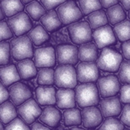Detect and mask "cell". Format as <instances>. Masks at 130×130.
I'll return each mask as SVG.
<instances>
[{"instance_id": "cell-1", "label": "cell", "mask_w": 130, "mask_h": 130, "mask_svg": "<svg viewBox=\"0 0 130 130\" xmlns=\"http://www.w3.org/2000/svg\"><path fill=\"white\" fill-rule=\"evenodd\" d=\"M76 100L81 108L98 105L99 96L97 86L93 83H84L78 85L76 89Z\"/></svg>"}, {"instance_id": "cell-2", "label": "cell", "mask_w": 130, "mask_h": 130, "mask_svg": "<svg viewBox=\"0 0 130 130\" xmlns=\"http://www.w3.org/2000/svg\"><path fill=\"white\" fill-rule=\"evenodd\" d=\"M122 63V56L111 48H104L97 59V66L107 72H117Z\"/></svg>"}, {"instance_id": "cell-3", "label": "cell", "mask_w": 130, "mask_h": 130, "mask_svg": "<svg viewBox=\"0 0 130 130\" xmlns=\"http://www.w3.org/2000/svg\"><path fill=\"white\" fill-rule=\"evenodd\" d=\"M77 83L76 71L72 65L62 64L55 69V84L59 88L72 89Z\"/></svg>"}, {"instance_id": "cell-4", "label": "cell", "mask_w": 130, "mask_h": 130, "mask_svg": "<svg viewBox=\"0 0 130 130\" xmlns=\"http://www.w3.org/2000/svg\"><path fill=\"white\" fill-rule=\"evenodd\" d=\"M11 55L15 60L30 59L34 56L32 41L28 36H20L11 42Z\"/></svg>"}, {"instance_id": "cell-5", "label": "cell", "mask_w": 130, "mask_h": 130, "mask_svg": "<svg viewBox=\"0 0 130 130\" xmlns=\"http://www.w3.org/2000/svg\"><path fill=\"white\" fill-rule=\"evenodd\" d=\"M68 31L73 43L84 44L90 42L92 39L91 27L85 21L72 24L68 28Z\"/></svg>"}, {"instance_id": "cell-6", "label": "cell", "mask_w": 130, "mask_h": 130, "mask_svg": "<svg viewBox=\"0 0 130 130\" xmlns=\"http://www.w3.org/2000/svg\"><path fill=\"white\" fill-rule=\"evenodd\" d=\"M57 14L64 24H69L79 20L82 17V13L75 2L67 1L62 3L57 9Z\"/></svg>"}, {"instance_id": "cell-7", "label": "cell", "mask_w": 130, "mask_h": 130, "mask_svg": "<svg viewBox=\"0 0 130 130\" xmlns=\"http://www.w3.org/2000/svg\"><path fill=\"white\" fill-rule=\"evenodd\" d=\"M99 88L100 95L103 99L114 97L119 93L120 89V84L119 80L113 75H108L102 77L99 80Z\"/></svg>"}, {"instance_id": "cell-8", "label": "cell", "mask_w": 130, "mask_h": 130, "mask_svg": "<svg viewBox=\"0 0 130 130\" xmlns=\"http://www.w3.org/2000/svg\"><path fill=\"white\" fill-rule=\"evenodd\" d=\"M76 75L77 80L81 83L94 82L99 79V68L93 62H83L77 66Z\"/></svg>"}, {"instance_id": "cell-9", "label": "cell", "mask_w": 130, "mask_h": 130, "mask_svg": "<svg viewBox=\"0 0 130 130\" xmlns=\"http://www.w3.org/2000/svg\"><path fill=\"white\" fill-rule=\"evenodd\" d=\"M18 113L26 124H31L41 116L42 110L34 99H29L20 106Z\"/></svg>"}, {"instance_id": "cell-10", "label": "cell", "mask_w": 130, "mask_h": 130, "mask_svg": "<svg viewBox=\"0 0 130 130\" xmlns=\"http://www.w3.org/2000/svg\"><path fill=\"white\" fill-rule=\"evenodd\" d=\"M7 23L9 24L11 31L16 36H21L25 32L31 30L32 23L29 17L24 12L13 15L7 20Z\"/></svg>"}, {"instance_id": "cell-11", "label": "cell", "mask_w": 130, "mask_h": 130, "mask_svg": "<svg viewBox=\"0 0 130 130\" xmlns=\"http://www.w3.org/2000/svg\"><path fill=\"white\" fill-rule=\"evenodd\" d=\"M93 38L99 49L111 46L116 42L115 32L108 25H105L95 29L93 34Z\"/></svg>"}, {"instance_id": "cell-12", "label": "cell", "mask_w": 130, "mask_h": 130, "mask_svg": "<svg viewBox=\"0 0 130 130\" xmlns=\"http://www.w3.org/2000/svg\"><path fill=\"white\" fill-rule=\"evenodd\" d=\"M56 57L60 64L74 65L78 61V50L72 45H61L56 48Z\"/></svg>"}, {"instance_id": "cell-13", "label": "cell", "mask_w": 130, "mask_h": 130, "mask_svg": "<svg viewBox=\"0 0 130 130\" xmlns=\"http://www.w3.org/2000/svg\"><path fill=\"white\" fill-rule=\"evenodd\" d=\"M34 63L38 68H51L55 66V50L51 46L37 49L34 52Z\"/></svg>"}, {"instance_id": "cell-14", "label": "cell", "mask_w": 130, "mask_h": 130, "mask_svg": "<svg viewBox=\"0 0 130 130\" xmlns=\"http://www.w3.org/2000/svg\"><path fill=\"white\" fill-rule=\"evenodd\" d=\"M9 95L15 106H20L25 101L30 99L32 93L26 85L18 82L10 87Z\"/></svg>"}, {"instance_id": "cell-15", "label": "cell", "mask_w": 130, "mask_h": 130, "mask_svg": "<svg viewBox=\"0 0 130 130\" xmlns=\"http://www.w3.org/2000/svg\"><path fill=\"white\" fill-rule=\"evenodd\" d=\"M83 126L87 129L96 128L103 122V116L100 111L94 107H88L85 108L82 112Z\"/></svg>"}, {"instance_id": "cell-16", "label": "cell", "mask_w": 130, "mask_h": 130, "mask_svg": "<svg viewBox=\"0 0 130 130\" xmlns=\"http://www.w3.org/2000/svg\"><path fill=\"white\" fill-rule=\"evenodd\" d=\"M102 113L104 117L118 116L121 112L120 101L117 97L104 99L100 102Z\"/></svg>"}, {"instance_id": "cell-17", "label": "cell", "mask_w": 130, "mask_h": 130, "mask_svg": "<svg viewBox=\"0 0 130 130\" xmlns=\"http://www.w3.org/2000/svg\"><path fill=\"white\" fill-rule=\"evenodd\" d=\"M56 104L60 109H70L76 106V93L71 89H59L56 93Z\"/></svg>"}, {"instance_id": "cell-18", "label": "cell", "mask_w": 130, "mask_h": 130, "mask_svg": "<svg viewBox=\"0 0 130 130\" xmlns=\"http://www.w3.org/2000/svg\"><path fill=\"white\" fill-rule=\"evenodd\" d=\"M36 98L42 106L54 105L56 103L55 89L53 87L39 86L36 89Z\"/></svg>"}, {"instance_id": "cell-19", "label": "cell", "mask_w": 130, "mask_h": 130, "mask_svg": "<svg viewBox=\"0 0 130 130\" xmlns=\"http://www.w3.org/2000/svg\"><path fill=\"white\" fill-rule=\"evenodd\" d=\"M39 120L43 124H46L51 128H55L60 122L61 113L58 109L50 105L43 110L39 117Z\"/></svg>"}, {"instance_id": "cell-20", "label": "cell", "mask_w": 130, "mask_h": 130, "mask_svg": "<svg viewBox=\"0 0 130 130\" xmlns=\"http://www.w3.org/2000/svg\"><path fill=\"white\" fill-rule=\"evenodd\" d=\"M20 79V76L15 65L11 64L0 68V80L5 86H9Z\"/></svg>"}, {"instance_id": "cell-21", "label": "cell", "mask_w": 130, "mask_h": 130, "mask_svg": "<svg viewBox=\"0 0 130 130\" xmlns=\"http://www.w3.org/2000/svg\"><path fill=\"white\" fill-rule=\"evenodd\" d=\"M98 56L97 46L93 43H84L78 50V57L83 62H94L98 59Z\"/></svg>"}, {"instance_id": "cell-22", "label": "cell", "mask_w": 130, "mask_h": 130, "mask_svg": "<svg viewBox=\"0 0 130 130\" xmlns=\"http://www.w3.org/2000/svg\"><path fill=\"white\" fill-rule=\"evenodd\" d=\"M17 69L20 78L24 80H29L37 75V69L35 63L30 59L20 60L17 63Z\"/></svg>"}, {"instance_id": "cell-23", "label": "cell", "mask_w": 130, "mask_h": 130, "mask_svg": "<svg viewBox=\"0 0 130 130\" xmlns=\"http://www.w3.org/2000/svg\"><path fill=\"white\" fill-rule=\"evenodd\" d=\"M3 13L7 17H11L21 12L24 9V5L21 0H2L0 2Z\"/></svg>"}, {"instance_id": "cell-24", "label": "cell", "mask_w": 130, "mask_h": 130, "mask_svg": "<svg viewBox=\"0 0 130 130\" xmlns=\"http://www.w3.org/2000/svg\"><path fill=\"white\" fill-rule=\"evenodd\" d=\"M41 20V23L48 31H54L58 29L61 26V20L57 12L55 11H50L45 14Z\"/></svg>"}, {"instance_id": "cell-25", "label": "cell", "mask_w": 130, "mask_h": 130, "mask_svg": "<svg viewBox=\"0 0 130 130\" xmlns=\"http://www.w3.org/2000/svg\"><path fill=\"white\" fill-rule=\"evenodd\" d=\"M17 116L14 105L11 102H4L0 105V120L3 124H9L11 121L15 119Z\"/></svg>"}, {"instance_id": "cell-26", "label": "cell", "mask_w": 130, "mask_h": 130, "mask_svg": "<svg viewBox=\"0 0 130 130\" xmlns=\"http://www.w3.org/2000/svg\"><path fill=\"white\" fill-rule=\"evenodd\" d=\"M63 122L68 127L77 126L82 123V115L80 110L76 108H70L63 112Z\"/></svg>"}, {"instance_id": "cell-27", "label": "cell", "mask_w": 130, "mask_h": 130, "mask_svg": "<svg viewBox=\"0 0 130 130\" xmlns=\"http://www.w3.org/2000/svg\"><path fill=\"white\" fill-rule=\"evenodd\" d=\"M88 20L89 25L93 29H97L100 27L107 25L108 22L107 15H106L105 11L103 10H99L93 11L89 15Z\"/></svg>"}, {"instance_id": "cell-28", "label": "cell", "mask_w": 130, "mask_h": 130, "mask_svg": "<svg viewBox=\"0 0 130 130\" xmlns=\"http://www.w3.org/2000/svg\"><path fill=\"white\" fill-rule=\"evenodd\" d=\"M109 22L112 24H119L125 20V11L120 5H115L108 8L107 11Z\"/></svg>"}, {"instance_id": "cell-29", "label": "cell", "mask_w": 130, "mask_h": 130, "mask_svg": "<svg viewBox=\"0 0 130 130\" xmlns=\"http://www.w3.org/2000/svg\"><path fill=\"white\" fill-rule=\"evenodd\" d=\"M28 38H30V40L36 46H39V45L48 41L49 35L42 26L38 25L29 31V32H28Z\"/></svg>"}, {"instance_id": "cell-30", "label": "cell", "mask_w": 130, "mask_h": 130, "mask_svg": "<svg viewBox=\"0 0 130 130\" xmlns=\"http://www.w3.org/2000/svg\"><path fill=\"white\" fill-rule=\"evenodd\" d=\"M115 34L120 42H126L130 40V22L128 20H123L117 24L114 28Z\"/></svg>"}, {"instance_id": "cell-31", "label": "cell", "mask_w": 130, "mask_h": 130, "mask_svg": "<svg viewBox=\"0 0 130 130\" xmlns=\"http://www.w3.org/2000/svg\"><path fill=\"white\" fill-rule=\"evenodd\" d=\"M55 82V72L51 68H42L38 73V83L42 85H51Z\"/></svg>"}, {"instance_id": "cell-32", "label": "cell", "mask_w": 130, "mask_h": 130, "mask_svg": "<svg viewBox=\"0 0 130 130\" xmlns=\"http://www.w3.org/2000/svg\"><path fill=\"white\" fill-rule=\"evenodd\" d=\"M26 11L30 17L35 21L39 20L46 14L45 8L39 3L36 1H32L29 4H28L26 7Z\"/></svg>"}, {"instance_id": "cell-33", "label": "cell", "mask_w": 130, "mask_h": 130, "mask_svg": "<svg viewBox=\"0 0 130 130\" xmlns=\"http://www.w3.org/2000/svg\"><path fill=\"white\" fill-rule=\"evenodd\" d=\"M79 5L85 15L91 14L93 11L100 10L102 7L99 0H79Z\"/></svg>"}, {"instance_id": "cell-34", "label": "cell", "mask_w": 130, "mask_h": 130, "mask_svg": "<svg viewBox=\"0 0 130 130\" xmlns=\"http://www.w3.org/2000/svg\"><path fill=\"white\" fill-rule=\"evenodd\" d=\"M124 124L116 118H108L101 125L99 130H124Z\"/></svg>"}, {"instance_id": "cell-35", "label": "cell", "mask_w": 130, "mask_h": 130, "mask_svg": "<svg viewBox=\"0 0 130 130\" xmlns=\"http://www.w3.org/2000/svg\"><path fill=\"white\" fill-rule=\"evenodd\" d=\"M119 79L122 83L130 84V60H126L120 65Z\"/></svg>"}, {"instance_id": "cell-36", "label": "cell", "mask_w": 130, "mask_h": 130, "mask_svg": "<svg viewBox=\"0 0 130 130\" xmlns=\"http://www.w3.org/2000/svg\"><path fill=\"white\" fill-rule=\"evenodd\" d=\"M10 60V44L3 42H0V65L9 63Z\"/></svg>"}, {"instance_id": "cell-37", "label": "cell", "mask_w": 130, "mask_h": 130, "mask_svg": "<svg viewBox=\"0 0 130 130\" xmlns=\"http://www.w3.org/2000/svg\"><path fill=\"white\" fill-rule=\"evenodd\" d=\"M6 130H30L28 126L26 125L25 122H24L20 118H15L10 122L6 127Z\"/></svg>"}, {"instance_id": "cell-38", "label": "cell", "mask_w": 130, "mask_h": 130, "mask_svg": "<svg viewBox=\"0 0 130 130\" xmlns=\"http://www.w3.org/2000/svg\"><path fill=\"white\" fill-rule=\"evenodd\" d=\"M13 37V34L8 23L6 21H0V42L3 40L10 39Z\"/></svg>"}, {"instance_id": "cell-39", "label": "cell", "mask_w": 130, "mask_h": 130, "mask_svg": "<svg viewBox=\"0 0 130 130\" xmlns=\"http://www.w3.org/2000/svg\"><path fill=\"white\" fill-rule=\"evenodd\" d=\"M120 100L123 103L130 104V84L125 85L121 88Z\"/></svg>"}, {"instance_id": "cell-40", "label": "cell", "mask_w": 130, "mask_h": 130, "mask_svg": "<svg viewBox=\"0 0 130 130\" xmlns=\"http://www.w3.org/2000/svg\"><path fill=\"white\" fill-rule=\"evenodd\" d=\"M120 121L130 128V105H125L122 111Z\"/></svg>"}, {"instance_id": "cell-41", "label": "cell", "mask_w": 130, "mask_h": 130, "mask_svg": "<svg viewBox=\"0 0 130 130\" xmlns=\"http://www.w3.org/2000/svg\"><path fill=\"white\" fill-rule=\"evenodd\" d=\"M46 10H52L63 3L66 0H41Z\"/></svg>"}, {"instance_id": "cell-42", "label": "cell", "mask_w": 130, "mask_h": 130, "mask_svg": "<svg viewBox=\"0 0 130 130\" xmlns=\"http://www.w3.org/2000/svg\"><path fill=\"white\" fill-rule=\"evenodd\" d=\"M9 96V93L6 89L5 85L2 82H0V105L3 103L4 102H6Z\"/></svg>"}, {"instance_id": "cell-43", "label": "cell", "mask_w": 130, "mask_h": 130, "mask_svg": "<svg viewBox=\"0 0 130 130\" xmlns=\"http://www.w3.org/2000/svg\"><path fill=\"white\" fill-rule=\"evenodd\" d=\"M121 50L125 59L130 60V41H126L121 46Z\"/></svg>"}, {"instance_id": "cell-44", "label": "cell", "mask_w": 130, "mask_h": 130, "mask_svg": "<svg viewBox=\"0 0 130 130\" xmlns=\"http://www.w3.org/2000/svg\"><path fill=\"white\" fill-rule=\"evenodd\" d=\"M101 5L105 8H109L117 4L119 0H99Z\"/></svg>"}, {"instance_id": "cell-45", "label": "cell", "mask_w": 130, "mask_h": 130, "mask_svg": "<svg viewBox=\"0 0 130 130\" xmlns=\"http://www.w3.org/2000/svg\"><path fill=\"white\" fill-rule=\"evenodd\" d=\"M31 130H51V129L46 128V126L42 125V124L38 123V122H36V123L32 124Z\"/></svg>"}, {"instance_id": "cell-46", "label": "cell", "mask_w": 130, "mask_h": 130, "mask_svg": "<svg viewBox=\"0 0 130 130\" xmlns=\"http://www.w3.org/2000/svg\"><path fill=\"white\" fill-rule=\"evenodd\" d=\"M120 2L125 10H130V0H120Z\"/></svg>"}, {"instance_id": "cell-47", "label": "cell", "mask_w": 130, "mask_h": 130, "mask_svg": "<svg viewBox=\"0 0 130 130\" xmlns=\"http://www.w3.org/2000/svg\"><path fill=\"white\" fill-rule=\"evenodd\" d=\"M4 18V14H3V11L2 10V7L0 6V20H3Z\"/></svg>"}, {"instance_id": "cell-48", "label": "cell", "mask_w": 130, "mask_h": 130, "mask_svg": "<svg viewBox=\"0 0 130 130\" xmlns=\"http://www.w3.org/2000/svg\"><path fill=\"white\" fill-rule=\"evenodd\" d=\"M21 1H22L23 3L27 4V3H31V2H32V1H34V0H21Z\"/></svg>"}, {"instance_id": "cell-49", "label": "cell", "mask_w": 130, "mask_h": 130, "mask_svg": "<svg viewBox=\"0 0 130 130\" xmlns=\"http://www.w3.org/2000/svg\"><path fill=\"white\" fill-rule=\"evenodd\" d=\"M71 130H85V129H84V128H72Z\"/></svg>"}, {"instance_id": "cell-50", "label": "cell", "mask_w": 130, "mask_h": 130, "mask_svg": "<svg viewBox=\"0 0 130 130\" xmlns=\"http://www.w3.org/2000/svg\"><path fill=\"white\" fill-rule=\"evenodd\" d=\"M0 130H4L3 125V124L1 123V120H0Z\"/></svg>"}, {"instance_id": "cell-51", "label": "cell", "mask_w": 130, "mask_h": 130, "mask_svg": "<svg viewBox=\"0 0 130 130\" xmlns=\"http://www.w3.org/2000/svg\"><path fill=\"white\" fill-rule=\"evenodd\" d=\"M128 17H129V19H130V11H128Z\"/></svg>"}, {"instance_id": "cell-52", "label": "cell", "mask_w": 130, "mask_h": 130, "mask_svg": "<svg viewBox=\"0 0 130 130\" xmlns=\"http://www.w3.org/2000/svg\"><path fill=\"white\" fill-rule=\"evenodd\" d=\"M124 130H130V128H125V129H124Z\"/></svg>"}]
</instances>
